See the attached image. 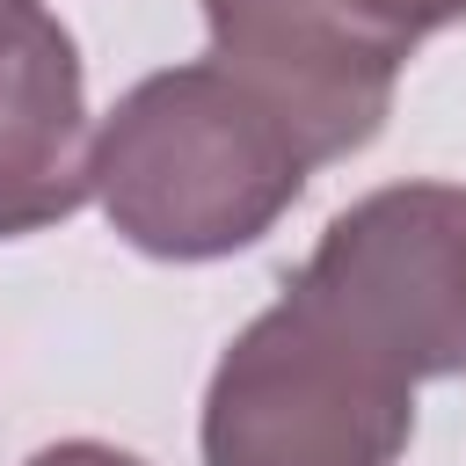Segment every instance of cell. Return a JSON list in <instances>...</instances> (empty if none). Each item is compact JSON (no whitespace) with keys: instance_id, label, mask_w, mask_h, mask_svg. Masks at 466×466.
<instances>
[{"instance_id":"obj_3","label":"cell","mask_w":466,"mask_h":466,"mask_svg":"<svg viewBox=\"0 0 466 466\" xmlns=\"http://www.w3.org/2000/svg\"><path fill=\"white\" fill-rule=\"evenodd\" d=\"M400 379H466V182H386L328 218L291 277Z\"/></svg>"},{"instance_id":"obj_4","label":"cell","mask_w":466,"mask_h":466,"mask_svg":"<svg viewBox=\"0 0 466 466\" xmlns=\"http://www.w3.org/2000/svg\"><path fill=\"white\" fill-rule=\"evenodd\" d=\"M204 29L211 58L291 124L313 167L386 131L400 58L371 51L335 0H204Z\"/></svg>"},{"instance_id":"obj_2","label":"cell","mask_w":466,"mask_h":466,"mask_svg":"<svg viewBox=\"0 0 466 466\" xmlns=\"http://www.w3.org/2000/svg\"><path fill=\"white\" fill-rule=\"evenodd\" d=\"M415 437V379L350 342L284 284L204 386V466H393Z\"/></svg>"},{"instance_id":"obj_1","label":"cell","mask_w":466,"mask_h":466,"mask_svg":"<svg viewBox=\"0 0 466 466\" xmlns=\"http://www.w3.org/2000/svg\"><path fill=\"white\" fill-rule=\"evenodd\" d=\"M306 146L218 58L160 66L95 124V204L153 262L255 248L306 197Z\"/></svg>"},{"instance_id":"obj_8","label":"cell","mask_w":466,"mask_h":466,"mask_svg":"<svg viewBox=\"0 0 466 466\" xmlns=\"http://www.w3.org/2000/svg\"><path fill=\"white\" fill-rule=\"evenodd\" d=\"M44 15V0H0V36H15V29H29Z\"/></svg>"},{"instance_id":"obj_6","label":"cell","mask_w":466,"mask_h":466,"mask_svg":"<svg viewBox=\"0 0 466 466\" xmlns=\"http://www.w3.org/2000/svg\"><path fill=\"white\" fill-rule=\"evenodd\" d=\"M335 15H342L371 51H386V58L408 66V51H415L422 36L466 22V0H335Z\"/></svg>"},{"instance_id":"obj_5","label":"cell","mask_w":466,"mask_h":466,"mask_svg":"<svg viewBox=\"0 0 466 466\" xmlns=\"http://www.w3.org/2000/svg\"><path fill=\"white\" fill-rule=\"evenodd\" d=\"M95 197V124L73 29L44 7L0 36V240L44 233Z\"/></svg>"},{"instance_id":"obj_7","label":"cell","mask_w":466,"mask_h":466,"mask_svg":"<svg viewBox=\"0 0 466 466\" xmlns=\"http://www.w3.org/2000/svg\"><path fill=\"white\" fill-rule=\"evenodd\" d=\"M29 466H146V459H138V451L102 444V437H66V444H44Z\"/></svg>"}]
</instances>
